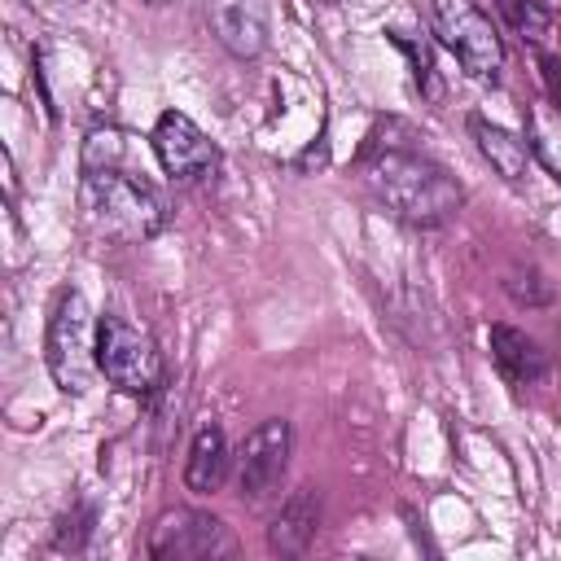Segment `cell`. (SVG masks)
Wrapping results in <instances>:
<instances>
[{
    "label": "cell",
    "instance_id": "14",
    "mask_svg": "<svg viewBox=\"0 0 561 561\" xmlns=\"http://www.w3.org/2000/svg\"><path fill=\"white\" fill-rule=\"evenodd\" d=\"M526 145H530V158H539L548 175L561 184V110L548 96L526 105Z\"/></svg>",
    "mask_w": 561,
    "mask_h": 561
},
{
    "label": "cell",
    "instance_id": "17",
    "mask_svg": "<svg viewBox=\"0 0 561 561\" xmlns=\"http://www.w3.org/2000/svg\"><path fill=\"white\" fill-rule=\"evenodd\" d=\"M504 294L517 302V307H548L552 302V285L543 280L539 267H513L504 276Z\"/></svg>",
    "mask_w": 561,
    "mask_h": 561
},
{
    "label": "cell",
    "instance_id": "1",
    "mask_svg": "<svg viewBox=\"0 0 561 561\" xmlns=\"http://www.w3.org/2000/svg\"><path fill=\"white\" fill-rule=\"evenodd\" d=\"M359 180L394 219H403L412 228H438L465 202V188L456 184V175L403 140L368 136V145L359 153Z\"/></svg>",
    "mask_w": 561,
    "mask_h": 561
},
{
    "label": "cell",
    "instance_id": "16",
    "mask_svg": "<svg viewBox=\"0 0 561 561\" xmlns=\"http://www.w3.org/2000/svg\"><path fill=\"white\" fill-rule=\"evenodd\" d=\"M495 4H500L504 22H508L522 39H530V44H539V39L552 31V13H548L539 0H495Z\"/></svg>",
    "mask_w": 561,
    "mask_h": 561
},
{
    "label": "cell",
    "instance_id": "18",
    "mask_svg": "<svg viewBox=\"0 0 561 561\" xmlns=\"http://www.w3.org/2000/svg\"><path fill=\"white\" fill-rule=\"evenodd\" d=\"M92 522H96V513H92V504H79L75 513H66L61 522H57V535H53V552H83L88 548V539H92Z\"/></svg>",
    "mask_w": 561,
    "mask_h": 561
},
{
    "label": "cell",
    "instance_id": "21",
    "mask_svg": "<svg viewBox=\"0 0 561 561\" xmlns=\"http://www.w3.org/2000/svg\"><path fill=\"white\" fill-rule=\"evenodd\" d=\"M539 4H543L548 13H557V9H561V0H539Z\"/></svg>",
    "mask_w": 561,
    "mask_h": 561
},
{
    "label": "cell",
    "instance_id": "15",
    "mask_svg": "<svg viewBox=\"0 0 561 561\" xmlns=\"http://www.w3.org/2000/svg\"><path fill=\"white\" fill-rule=\"evenodd\" d=\"M127 131L123 127H92L83 136V153H79V171H110V167H123L127 158Z\"/></svg>",
    "mask_w": 561,
    "mask_h": 561
},
{
    "label": "cell",
    "instance_id": "11",
    "mask_svg": "<svg viewBox=\"0 0 561 561\" xmlns=\"http://www.w3.org/2000/svg\"><path fill=\"white\" fill-rule=\"evenodd\" d=\"M228 465H232V447H228V434L219 421H206L197 425L193 443H188V456H184V486L193 495H210L224 486L228 478Z\"/></svg>",
    "mask_w": 561,
    "mask_h": 561
},
{
    "label": "cell",
    "instance_id": "13",
    "mask_svg": "<svg viewBox=\"0 0 561 561\" xmlns=\"http://www.w3.org/2000/svg\"><path fill=\"white\" fill-rule=\"evenodd\" d=\"M491 359L513 386H535L548 377V355L535 337H526L513 324H491Z\"/></svg>",
    "mask_w": 561,
    "mask_h": 561
},
{
    "label": "cell",
    "instance_id": "6",
    "mask_svg": "<svg viewBox=\"0 0 561 561\" xmlns=\"http://www.w3.org/2000/svg\"><path fill=\"white\" fill-rule=\"evenodd\" d=\"M153 158L158 167L175 180V184H206L219 171V145L180 110H162L153 131H149Z\"/></svg>",
    "mask_w": 561,
    "mask_h": 561
},
{
    "label": "cell",
    "instance_id": "12",
    "mask_svg": "<svg viewBox=\"0 0 561 561\" xmlns=\"http://www.w3.org/2000/svg\"><path fill=\"white\" fill-rule=\"evenodd\" d=\"M316 526H320V495H316V486H298V491L272 513L267 548H272L276 557H298V552L316 539Z\"/></svg>",
    "mask_w": 561,
    "mask_h": 561
},
{
    "label": "cell",
    "instance_id": "10",
    "mask_svg": "<svg viewBox=\"0 0 561 561\" xmlns=\"http://www.w3.org/2000/svg\"><path fill=\"white\" fill-rule=\"evenodd\" d=\"M469 136H473L478 153L486 158V167L504 184H513V188L526 184V171H530V145H526V136H517V131H508V127H500V123H491L482 114L469 118Z\"/></svg>",
    "mask_w": 561,
    "mask_h": 561
},
{
    "label": "cell",
    "instance_id": "9",
    "mask_svg": "<svg viewBox=\"0 0 561 561\" xmlns=\"http://www.w3.org/2000/svg\"><path fill=\"white\" fill-rule=\"evenodd\" d=\"M215 39L232 57H259L267 48V4L263 0H206Z\"/></svg>",
    "mask_w": 561,
    "mask_h": 561
},
{
    "label": "cell",
    "instance_id": "3",
    "mask_svg": "<svg viewBox=\"0 0 561 561\" xmlns=\"http://www.w3.org/2000/svg\"><path fill=\"white\" fill-rule=\"evenodd\" d=\"M44 359L53 373V386L61 394H83L96 373V333H92V311L79 289H61L57 307L48 316V337H44Z\"/></svg>",
    "mask_w": 561,
    "mask_h": 561
},
{
    "label": "cell",
    "instance_id": "5",
    "mask_svg": "<svg viewBox=\"0 0 561 561\" xmlns=\"http://www.w3.org/2000/svg\"><path fill=\"white\" fill-rule=\"evenodd\" d=\"M96 373L123 394H153L162 386V355L145 329L123 316L96 320Z\"/></svg>",
    "mask_w": 561,
    "mask_h": 561
},
{
    "label": "cell",
    "instance_id": "22",
    "mask_svg": "<svg viewBox=\"0 0 561 561\" xmlns=\"http://www.w3.org/2000/svg\"><path fill=\"white\" fill-rule=\"evenodd\" d=\"M140 4H149V9H162V4H171V0H140Z\"/></svg>",
    "mask_w": 561,
    "mask_h": 561
},
{
    "label": "cell",
    "instance_id": "19",
    "mask_svg": "<svg viewBox=\"0 0 561 561\" xmlns=\"http://www.w3.org/2000/svg\"><path fill=\"white\" fill-rule=\"evenodd\" d=\"M390 39L412 57V79H416V88H421L425 96H438V79H434V57H430V48H425V44H412L403 31H390Z\"/></svg>",
    "mask_w": 561,
    "mask_h": 561
},
{
    "label": "cell",
    "instance_id": "7",
    "mask_svg": "<svg viewBox=\"0 0 561 561\" xmlns=\"http://www.w3.org/2000/svg\"><path fill=\"white\" fill-rule=\"evenodd\" d=\"M289 451H294V430L285 416H267L245 434L237 451V486L245 504H263L267 495H276L289 469Z\"/></svg>",
    "mask_w": 561,
    "mask_h": 561
},
{
    "label": "cell",
    "instance_id": "8",
    "mask_svg": "<svg viewBox=\"0 0 561 561\" xmlns=\"http://www.w3.org/2000/svg\"><path fill=\"white\" fill-rule=\"evenodd\" d=\"M145 552L153 561H193V557H219L232 552V535L219 517L202 508H167L153 517Z\"/></svg>",
    "mask_w": 561,
    "mask_h": 561
},
{
    "label": "cell",
    "instance_id": "20",
    "mask_svg": "<svg viewBox=\"0 0 561 561\" xmlns=\"http://www.w3.org/2000/svg\"><path fill=\"white\" fill-rule=\"evenodd\" d=\"M539 75H543L548 101L561 110V57H552V53H539Z\"/></svg>",
    "mask_w": 561,
    "mask_h": 561
},
{
    "label": "cell",
    "instance_id": "4",
    "mask_svg": "<svg viewBox=\"0 0 561 561\" xmlns=\"http://www.w3.org/2000/svg\"><path fill=\"white\" fill-rule=\"evenodd\" d=\"M430 22L443 48L456 53L460 70L469 79L495 83L504 70V39L495 31V22L473 4V0H434L430 4Z\"/></svg>",
    "mask_w": 561,
    "mask_h": 561
},
{
    "label": "cell",
    "instance_id": "2",
    "mask_svg": "<svg viewBox=\"0 0 561 561\" xmlns=\"http://www.w3.org/2000/svg\"><path fill=\"white\" fill-rule=\"evenodd\" d=\"M79 210H83V219L96 237L118 241V245L153 241L167 228V215H171L162 188L153 180H145L140 171H127V167L83 171Z\"/></svg>",
    "mask_w": 561,
    "mask_h": 561
}]
</instances>
